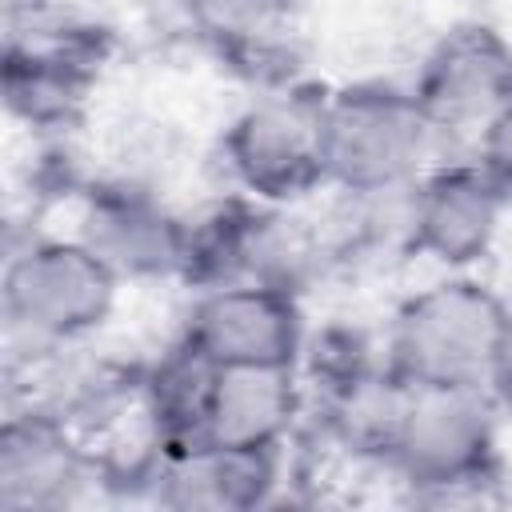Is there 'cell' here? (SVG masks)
Here are the masks:
<instances>
[{
    "label": "cell",
    "mask_w": 512,
    "mask_h": 512,
    "mask_svg": "<svg viewBox=\"0 0 512 512\" xmlns=\"http://www.w3.org/2000/svg\"><path fill=\"white\" fill-rule=\"evenodd\" d=\"M416 496H480L500 480V408L488 388H416L388 460Z\"/></svg>",
    "instance_id": "obj_5"
},
{
    "label": "cell",
    "mask_w": 512,
    "mask_h": 512,
    "mask_svg": "<svg viewBox=\"0 0 512 512\" xmlns=\"http://www.w3.org/2000/svg\"><path fill=\"white\" fill-rule=\"evenodd\" d=\"M508 204L512 196L476 156L432 164L412 184L408 256L444 272H472L496 248Z\"/></svg>",
    "instance_id": "obj_8"
},
{
    "label": "cell",
    "mask_w": 512,
    "mask_h": 512,
    "mask_svg": "<svg viewBox=\"0 0 512 512\" xmlns=\"http://www.w3.org/2000/svg\"><path fill=\"white\" fill-rule=\"evenodd\" d=\"M120 288L124 280L80 236H28L4 260V340L32 352V360L72 348L112 320Z\"/></svg>",
    "instance_id": "obj_2"
},
{
    "label": "cell",
    "mask_w": 512,
    "mask_h": 512,
    "mask_svg": "<svg viewBox=\"0 0 512 512\" xmlns=\"http://www.w3.org/2000/svg\"><path fill=\"white\" fill-rule=\"evenodd\" d=\"M300 412V368H220L200 444L284 448Z\"/></svg>",
    "instance_id": "obj_13"
},
{
    "label": "cell",
    "mask_w": 512,
    "mask_h": 512,
    "mask_svg": "<svg viewBox=\"0 0 512 512\" xmlns=\"http://www.w3.org/2000/svg\"><path fill=\"white\" fill-rule=\"evenodd\" d=\"M72 236H80L124 284L180 280L188 220L148 184L116 176L80 188V224Z\"/></svg>",
    "instance_id": "obj_9"
},
{
    "label": "cell",
    "mask_w": 512,
    "mask_h": 512,
    "mask_svg": "<svg viewBox=\"0 0 512 512\" xmlns=\"http://www.w3.org/2000/svg\"><path fill=\"white\" fill-rule=\"evenodd\" d=\"M488 396L496 400V408L504 412V416H512V320H508V328H504V340H500V348H496V360H492V368H488Z\"/></svg>",
    "instance_id": "obj_18"
},
{
    "label": "cell",
    "mask_w": 512,
    "mask_h": 512,
    "mask_svg": "<svg viewBox=\"0 0 512 512\" xmlns=\"http://www.w3.org/2000/svg\"><path fill=\"white\" fill-rule=\"evenodd\" d=\"M440 136L412 88L392 80H352L328 92L324 160L328 192H392L432 168Z\"/></svg>",
    "instance_id": "obj_4"
},
{
    "label": "cell",
    "mask_w": 512,
    "mask_h": 512,
    "mask_svg": "<svg viewBox=\"0 0 512 512\" xmlns=\"http://www.w3.org/2000/svg\"><path fill=\"white\" fill-rule=\"evenodd\" d=\"M216 364L204 360L180 336L148 364H140V408L164 452H180L200 444L208 400L216 388Z\"/></svg>",
    "instance_id": "obj_15"
},
{
    "label": "cell",
    "mask_w": 512,
    "mask_h": 512,
    "mask_svg": "<svg viewBox=\"0 0 512 512\" xmlns=\"http://www.w3.org/2000/svg\"><path fill=\"white\" fill-rule=\"evenodd\" d=\"M96 476L88 440L44 404H12L0 424V508L56 512L80 500Z\"/></svg>",
    "instance_id": "obj_10"
},
{
    "label": "cell",
    "mask_w": 512,
    "mask_h": 512,
    "mask_svg": "<svg viewBox=\"0 0 512 512\" xmlns=\"http://www.w3.org/2000/svg\"><path fill=\"white\" fill-rule=\"evenodd\" d=\"M180 340L216 368H300L308 324L296 292L244 280L192 292Z\"/></svg>",
    "instance_id": "obj_6"
},
{
    "label": "cell",
    "mask_w": 512,
    "mask_h": 512,
    "mask_svg": "<svg viewBox=\"0 0 512 512\" xmlns=\"http://www.w3.org/2000/svg\"><path fill=\"white\" fill-rule=\"evenodd\" d=\"M408 88L440 140H476L512 100V40L488 20H456L432 40Z\"/></svg>",
    "instance_id": "obj_7"
},
{
    "label": "cell",
    "mask_w": 512,
    "mask_h": 512,
    "mask_svg": "<svg viewBox=\"0 0 512 512\" xmlns=\"http://www.w3.org/2000/svg\"><path fill=\"white\" fill-rule=\"evenodd\" d=\"M260 208H264L260 200L232 192L188 220L184 264H180V284L188 292H208V288L252 280Z\"/></svg>",
    "instance_id": "obj_16"
},
{
    "label": "cell",
    "mask_w": 512,
    "mask_h": 512,
    "mask_svg": "<svg viewBox=\"0 0 512 512\" xmlns=\"http://www.w3.org/2000/svg\"><path fill=\"white\" fill-rule=\"evenodd\" d=\"M328 92V84L296 76L288 84L260 88V96L228 120L220 160L236 192L276 208H296L316 192H328Z\"/></svg>",
    "instance_id": "obj_3"
},
{
    "label": "cell",
    "mask_w": 512,
    "mask_h": 512,
    "mask_svg": "<svg viewBox=\"0 0 512 512\" xmlns=\"http://www.w3.org/2000/svg\"><path fill=\"white\" fill-rule=\"evenodd\" d=\"M476 160L504 184L512 196V100L488 120V128L476 136Z\"/></svg>",
    "instance_id": "obj_17"
},
{
    "label": "cell",
    "mask_w": 512,
    "mask_h": 512,
    "mask_svg": "<svg viewBox=\"0 0 512 512\" xmlns=\"http://www.w3.org/2000/svg\"><path fill=\"white\" fill-rule=\"evenodd\" d=\"M284 476V448L192 444L164 452L156 468V500L196 512H252L272 504Z\"/></svg>",
    "instance_id": "obj_11"
},
{
    "label": "cell",
    "mask_w": 512,
    "mask_h": 512,
    "mask_svg": "<svg viewBox=\"0 0 512 512\" xmlns=\"http://www.w3.org/2000/svg\"><path fill=\"white\" fill-rule=\"evenodd\" d=\"M416 388L400 380L384 360L320 388V432L344 456L388 468L396 440L404 432Z\"/></svg>",
    "instance_id": "obj_14"
},
{
    "label": "cell",
    "mask_w": 512,
    "mask_h": 512,
    "mask_svg": "<svg viewBox=\"0 0 512 512\" xmlns=\"http://www.w3.org/2000/svg\"><path fill=\"white\" fill-rule=\"evenodd\" d=\"M508 320L512 308L492 284L444 272L396 304L384 364L412 388H484Z\"/></svg>",
    "instance_id": "obj_1"
},
{
    "label": "cell",
    "mask_w": 512,
    "mask_h": 512,
    "mask_svg": "<svg viewBox=\"0 0 512 512\" xmlns=\"http://www.w3.org/2000/svg\"><path fill=\"white\" fill-rule=\"evenodd\" d=\"M192 32L256 88L296 80L292 28L300 0H180Z\"/></svg>",
    "instance_id": "obj_12"
}]
</instances>
